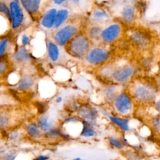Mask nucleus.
Masks as SVG:
<instances>
[{
    "instance_id": "f257e3e1",
    "label": "nucleus",
    "mask_w": 160,
    "mask_h": 160,
    "mask_svg": "<svg viewBox=\"0 0 160 160\" xmlns=\"http://www.w3.org/2000/svg\"><path fill=\"white\" fill-rule=\"evenodd\" d=\"M90 42L88 38L79 34L74 37L66 45L67 52L75 58H82L89 52Z\"/></svg>"
},
{
    "instance_id": "f03ea898",
    "label": "nucleus",
    "mask_w": 160,
    "mask_h": 160,
    "mask_svg": "<svg viewBox=\"0 0 160 160\" xmlns=\"http://www.w3.org/2000/svg\"><path fill=\"white\" fill-rule=\"evenodd\" d=\"M78 33V28L73 25L69 24L58 30L54 36V41L59 46H66L67 44Z\"/></svg>"
},
{
    "instance_id": "7ed1b4c3",
    "label": "nucleus",
    "mask_w": 160,
    "mask_h": 160,
    "mask_svg": "<svg viewBox=\"0 0 160 160\" xmlns=\"http://www.w3.org/2000/svg\"><path fill=\"white\" fill-rule=\"evenodd\" d=\"M111 56V52L102 48H94L89 51L86 55V60L90 64L99 65L107 61Z\"/></svg>"
},
{
    "instance_id": "20e7f679",
    "label": "nucleus",
    "mask_w": 160,
    "mask_h": 160,
    "mask_svg": "<svg viewBox=\"0 0 160 160\" xmlns=\"http://www.w3.org/2000/svg\"><path fill=\"white\" fill-rule=\"evenodd\" d=\"M136 99L141 102H150L156 97V90L153 86L147 84L138 85L133 91Z\"/></svg>"
},
{
    "instance_id": "39448f33",
    "label": "nucleus",
    "mask_w": 160,
    "mask_h": 160,
    "mask_svg": "<svg viewBox=\"0 0 160 160\" xmlns=\"http://www.w3.org/2000/svg\"><path fill=\"white\" fill-rule=\"evenodd\" d=\"M9 9L11 14V26L13 29L19 28L24 20V15L19 1H12L9 2Z\"/></svg>"
},
{
    "instance_id": "423d86ee",
    "label": "nucleus",
    "mask_w": 160,
    "mask_h": 160,
    "mask_svg": "<svg viewBox=\"0 0 160 160\" xmlns=\"http://www.w3.org/2000/svg\"><path fill=\"white\" fill-rule=\"evenodd\" d=\"M114 106L118 112L122 114H126L132 108L131 99L126 92H121L115 98Z\"/></svg>"
},
{
    "instance_id": "0eeeda50",
    "label": "nucleus",
    "mask_w": 160,
    "mask_h": 160,
    "mask_svg": "<svg viewBox=\"0 0 160 160\" xmlns=\"http://www.w3.org/2000/svg\"><path fill=\"white\" fill-rule=\"evenodd\" d=\"M121 32V26L119 24H112L102 30L101 38L104 42L111 43L119 37Z\"/></svg>"
},
{
    "instance_id": "6e6552de",
    "label": "nucleus",
    "mask_w": 160,
    "mask_h": 160,
    "mask_svg": "<svg viewBox=\"0 0 160 160\" xmlns=\"http://www.w3.org/2000/svg\"><path fill=\"white\" fill-rule=\"evenodd\" d=\"M134 69L132 66L130 65H124L114 69L112 78L118 82H123L126 81L132 74Z\"/></svg>"
},
{
    "instance_id": "1a4fd4ad",
    "label": "nucleus",
    "mask_w": 160,
    "mask_h": 160,
    "mask_svg": "<svg viewBox=\"0 0 160 160\" xmlns=\"http://www.w3.org/2000/svg\"><path fill=\"white\" fill-rule=\"evenodd\" d=\"M57 12L55 8H51L46 12L41 19V24L44 28L50 29L54 26Z\"/></svg>"
},
{
    "instance_id": "9d476101",
    "label": "nucleus",
    "mask_w": 160,
    "mask_h": 160,
    "mask_svg": "<svg viewBox=\"0 0 160 160\" xmlns=\"http://www.w3.org/2000/svg\"><path fill=\"white\" fill-rule=\"evenodd\" d=\"M20 2L23 8L30 15L34 14L38 11L41 4L40 1L36 0H22Z\"/></svg>"
},
{
    "instance_id": "9b49d317",
    "label": "nucleus",
    "mask_w": 160,
    "mask_h": 160,
    "mask_svg": "<svg viewBox=\"0 0 160 160\" xmlns=\"http://www.w3.org/2000/svg\"><path fill=\"white\" fill-rule=\"evenodd\" d=\"M131 41L138 47L144 48L148 42V39L146 36L140 31H135L131 34Z\"/></svg>"
},
{
    "instance_id": "f8f14e48",
    "label": "nucleus",
    "mask_w": 160,
    "mask_h": 160,
    "mask_svg": "<svg viewBox=\"0 0 160 160\" xmlns=\"http://www.w3.org/2000/svg\"><path fill=\"white\" fill-rule=\"evenodd\" d=\"M34 78L31 75H24L22 76L18 84L17 89L19 90H28L34 84Z\"/></svg>"
},
{
    "instance_id": "ddd939ff",
    "label": "nucleus",
    "mask_w": 160,
    "mask_h": 160,
    "mask_svg": "<svg viewBox=\"0 0 160 160\" xmlns=\"http://www.w3.org/2000/svg\"><path fill=\"white\" fill-rule=\"evenodd\" d=\"M48 54L49 59L55 62L58 60L59 58V49L56 44L52 41H49L47 45Z\"/></svg>"
},
{
    "instance_id": "4468645a",
    "label": "nucleus",
    "mask_w": 160,
    "mask_h": 160,
    "mask_svg": "<svg viewBox=\"0 0 160 160\" xmlns=\"http://www.w3.org/2000/svg\"><path fill=\"white\" fill-rule=\"evenodd\" d=\"M12 58L18 62H24L30 60L29 53L24 47H22L16 51L13 54Z\"/></svg>"
},
{
    "instance_id": "2eb2a0df",
    "label": "nucleus",
    "mask_w": 160,
    "mask_h": 160,
    "mask_svg": "<svg viewBox=\"0 0 160 160\" xmlns=\"http://www.w3.org/2000/svg\"><path fill=\"white\" fill-rule=\"evenodd\" d=\"M79 114L84 119L92 121L96 118L97 112L91 107L83 106L79 109Z\"/></svg>"
},
{
    "instance_id": "dca6fc26",
    "label": "nucleus",
    "mask_w": 160,
    "mask_h": 160,
    "mask_svg": "<svg viewBox=\"0 0 160 160\" xmlns=\"http://www.w3.org/2000/svg\"><path fill=\"white\" fill-rule=\"evenodd\" d=\"M121 16L126 22H131L135 16V9L132 6L127 5L122 10Z\"/></svg>"
},
{
    "instance_id": "f3484780",
    "label": "nucleus",
    "mask_w": 160,
    "mask_h": 160,
    "mask_svg": "<svg viewBox=\"0 0 160 160\" xmlns=\"http://www.w3.org/2000/svg\"><path fill=\"white\" fill-rule=\"evenodd\" d=\"M68 15H69V11L67 9H62L59 10L56 14L54 28H58L62 24H63L64 22L67 19Z\"/></svg>"
},
{
    "instance_id": "a211bd4d",
    "label": "nucleus",
    "mask_w": 160,
    "mask_h": 160,
    "mask_svg": "<svg viewBox=\"0 0 160 160\" xmlns=\"http://www.w3.org/2000/svg\"><path fill=\"white\" fill-rule=\"evenodd\" d=\"M38 126L43 131H49L52 126V121L46 116H41L38 121Z\"/></svg>"
},
{
    "instance_id": "6ab92c4d",
    "label": "nucleus",
    "mask_w": 160,
    "mask_h": 160,
    "mask_svg": "<svg viewBox=\"0 0 160 160\" xmlns=\"http://www.w3.org/2000/svg\"><path fill=\"white\" fill-rule=\"evenodd\" d=\"M109 119L113 123L119 126L122 130L124 131H127L129 130V126L128 120L114 116H111L109 117Z\"/></svg>"
},
{
    "instance_id": "aec40b11",
    "label": "nucleus",
    "mask_w": 160,
    "mask_h": 160,
    "mask_svg": "<svg viewBox=\"0 0 160 160\" xmlns=\"http://www.w3.org/2000/svg\"><path fill=\"white\" fill-rule=\"evenodd\" d=\"M27 133L32 138H38L40 137V130L38 126L34 123H30L26 127Z\"/></svg>"
},
{
    "instance_id": "412c9836",
    "label": "nucleus",
    "mask_w": 160,
    "mask_h": 160,
    "mask_svg": "<svg viewBox=\"0 0 160 160\" xmlns=\"http://www.w3.org/2000/svg\"><path fill=\"white\" fill-rule=\"evenodd\" d=\"M95 134L96 132L92 128L91 126H90V124L86 121L83 122L81 136L86 138H90L95 136Z\"/></svg>"
},
{
    "instance_id": "4be33fe9",
    "label": "nucleus",
    "mask_w": 160,
    "mask_h": 160,
    "mask_svg": "<svg viewBox=\"0 0 160 160\" xmlns=\"http://www.w3.org/2000/svg\"><path fill=\"white\" fill-rule=\"evenodd\" d=\"M102 32V31L101 30V28H99V26H94L90 29L89 34L91 38L97 39V38H99L100 36L101 37Z\"/></svg>"
},
{
    "instance_id": "5701e85b",
    "label": "nucleus",
    "mask_w": 160,
    "mask_h": 160,
    "mask_svg": "<svg viewBox=\"0 0 160 160\" xmlns=\"http://www.w3.org/2000/svg\"><path fill=\"white\" fill-rule=\"evenodd\" d=\"M0 11L1 13H2L4 15L6 16V18L8 19V20L11 22V14L10 9L6 6V4H4L2 2H0Z\"/></svg>"
},
{
    "instance_id": "b1692460",
    "label": "nucleus",
    "mask_w": 160,
    "mask_h": 160,
    "mask_svg": "<svg viewBox=\"0 0 160 160\" xmlns=\"http://www.w3.org/2000/svg\"><path fill=\"white\" fill-rule=\"evenodd\" d=\"M115 89H116V88L114 86H108V88H106V89L104 91V92H105L106 97L108 99H112L113 98H114V99H115V98L117 96L114 94V90Z\"/></svg>"
},
{
    "instance_id": "393cba45",
    "label": "nucleus",
    "mask_w": 160,
    "mask_h": 160,
    "mask_svg": "<svg viewBox=\"0 0 160 160\" xmlns=\"http://www.w3.org/2000/svg\"><path fill=\"white\" fill-rule=\"evenodd\" d=\"M127 159L128 160H149L146 157L140 155L139 154L131 152L127 155Z\"/></svg>"
},
{
    "instance_id": "a878e982",
    "label": "nucleus",
    "mask_w": 160,
    "mask_h": 160,
    "mask_svg": "<svg viewBox=\"0 0 160 160\" xmlns=\"http://www.w3.org/2000/svg\"><path fill=\"white\" fill-rule=\"evenodd\" d=\"M152 127L156 134L160 138V115L156 116L152 120Z\"/></svg>"
},
{
    "instance_id": "bb28decb",
    "label": "nucleus",
    "mask_w": 160,
    "mask_h": 160,
    "mask_svg": "<svg viewBox=\"0 0 160 160\" xmlns=\"http://www.w3.org/2000/svg\"><path fill=\"white\" fill-rule=\"evenodd\" d=\"M92 17L96 21H102V19H106L108 15L103 11H96L93 12Z\"/></svg>"
},
{
    "instance_id": "cd10ccee",
    "label": "nucleus",
    "mask_w": 160,
    "mask_h": 160,
    "mask_svg": "<svg viewBox=\"0 0 160 160\" xmlns=\"http://www.w3.org/2000/svg\"><path fill=\"white\" fill-rule=\"evenodd\" d=\"M109 143L114 148L118 149H122L123 148V144L121 141H120L118 139L114 138V137H110L109 138Z\"/></svg>"
},
{
    "instance_id": "c85d7f7f",
    "label": "nucleus",
    "mask_w": 160,
    "mask_h": 160,
    "mask_svg": "<svg viewBox=\"0 0 160 160\" xmlns=\"http://www.w3.org/2000/svg\"><path fill=\"white\" fill-rule=\"evenodd\" d=\"M8 46V40L7 39H2L0 42V51H1V57L2 58L4 54L6 51Z\"/></svg>"
},
{
    "instance_id": "c756f323",
    "label": "nucleus",
    "mask_w": 160,
    "mask_h": 160,
    "mask_svg": "<svg viewBox=\"0 0 160 160\" xmlns=\"http://www.w3.org/2000/svg\"><path fill=\"white\" fill-rule=\"evenodd\" d=\"M21 43L23 46H26L28 44H29V42L30 41V38L28 35L23 34L21 37Z\"/></svg>"
},
{
    "instance_id": "7c9ffc66",
    "label": "nucleus",
    "mask_w": 160,
    "mask_h": 160,
    "mask_svg": "<svg viewBox=\"0 0 160 160\" xmlns=\"http://www.w3.org/2000/svg\"><path fill=\"white\" fill-rule=\"evenodd\" d=\"M19 134L17 132H16V131L11 132L9 134V138L12 141H17L19 139Z\"/></svg>"
},
{
    "instance_id": "2f4dec72",
    "label": "nucleus",
    "mask_w": 160,
    "mask_h": 160,
    "mask_svg": "<svg viewBox=\"0 0 160 160\" xmlns=\"http://www.w3.org/2000/svg\"><path fill=\"white\" fill-rule=\"evenodd\" d=\"M6 64L5 63V62L1 59V63H0V72H1V74L2 75L6 70Z\"/></svg>"
},
{
    "instance_id": "473e14b6",
    "label": "nucleus",
    "mask_w": 160,
    "mask_h": 160,
    "mask_svg": "<svg viewBox=\"0 0 160 160\" xmlns=\"http://www.w3.org/2000/svg\"><path fill=\"white\" fill-rule=\"evenodd\" d=\"M49 159V157L47 156H43L41 155L38 157H36L34 160H48Z\"/></svg>"
},
{
    "instance_id": "72a5a7b5",
    "label": "nucleus",
    "mask_w": 160,
    "mask_h": 160,
    "mask_svg": "<svg viewBox=\"0 0 160 160\" xmlns=\"http://www.w3.org/2000/svg\"><path fill=\"white\" fill-rule=\"evenodd\" d=\"M15 158V156L12 154H9L4 157V160H14Z\"/></svg>"
},
{
    "instance_id": "f704fd0d",
    "label": "nucleus",
    "mask_w": 160,
    "mask_h": 160,
    "mask_svg": "<svg viewBox=\"0 0 160 160\" xmlns=\"http://www.w3.org/2000/svg\"><path fill=\"white\" fill-rule=\"evenodd\" d=\"M156 108H157L158 111L160 112V99L156 103Z\"/></svg>"
},
{
    "instance_id": "c9c22d12",
    "label": "nucleus",
    "mask_w": 160,
    "mask_h": 160,
    "mask_svg": "<svg viewBox=\"0 0 160 160\" xmlns=\"http://www.w3.org/2000/svg\"><path fill=\"white\" fill-rule=\"evenodd\" d=\"M64 2H65V1H54V2L57 4H61L62 3H63Z\"/></svg>"
},
{
    "instance_id": "e433bc0d",
    "label": "nucleus",
    "mask_w": 160,
    "mask_h": 160,
    "mask_svg": "<svg viewBox=\"0 0 160 160\" xmlns=\"http://www.w3.org/2000/svg\"><path fill=\"white\" fill-rule=\"evenodd\" d=\"M61 101H62V98H61V97H58V98L56 99V102H60Z\"/></svg>"
},
{
    "instance_id": "4c0bfd02",
    "label": "nucleus",
    "mask_w": 160,
    "mask_h": 160,
    "mask_svg": "<svg viewBox=\"0 0 160 160\" xmlns=\"http://www.w3.org/2000/svg\"><path fill=\"white\" fill-rule=\"evenodd\" d=\"M73 160H84V159H81V158H75V159H74Z\"/></svg>"
},
{
    "instance_id": "58836bf2",
    "label": "nucleus",
    "mask_w": 160,
    "mask_h": 160,
    "mask_svg": "<svg viewBox=\"0 0 160 160\" xmlns=\"http://www.w3.org/2000/svg\"><path fill=\"white\" fill-rule=\"evenodd\" d=\"M159 86H160V81H159Z\"/></svg>"
}]
</instances>
